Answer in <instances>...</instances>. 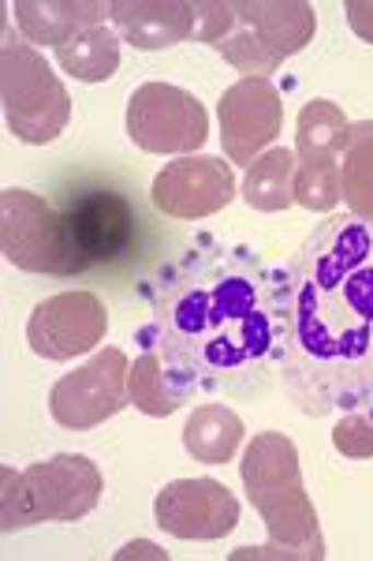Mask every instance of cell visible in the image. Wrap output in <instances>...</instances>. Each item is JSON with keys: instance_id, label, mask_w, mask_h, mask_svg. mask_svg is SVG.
Wrapping results in <instances>:
<instances>
[{"instance_id": "1", "label": "cell", "mask_w": 373, "mask_h": 561, "mask_svg": "<svg viewBox=\"0 0 373 561\" xmlns=\"http://www.w3.org/2000/svg\"><path fill=\"white\" fill-rule=\"evenodd\" d=\"M284 304V270L202 237L161 270L139 337L190 397H266L277 382Z\"/></svg>"}, {"instance_id": "2", "label": "cell", "mask_w": 373, "mask_h": 561, "mask_svg": "<svg viewBox=\"0 0 373 561\" xmlns=\"http://www.w3.org/2000/svg\"><path fill=\"white\" fill-rule=\"evenodd\" d=\"M277 378L303 415L359 412L373 393V221L333 214L284 266Z\"/></svg>"}, {"instance_id": "3", "label": "cell", "mask_w": 373, "mask_h": 561, "mask_svg": "<svg viewBox=\"0 0 373 561\" xmlns=\"http://www.w3.org/2000/svg\"><path fill=\"white\" fill-rule=\"evenodd\" d=\"M243 486L254 510L261 513L269 542L261 550L243 547L235 558H325L317 510L303 486L295 442L280 431H266L247 446L240 465Z\"/></svg>"}, {"instance_id": "4", "label": "cell", "mask_w": 373, "mask_h": 561, "mask_svg": "<svg viewBox=\"0 0 373 561\" xmlns=\"http://www.w3.org/2000/svg\"><path fill=\"white\" fill-rule=\"evenodd\" d=\"M102 491V472L83 454H57L23 472H4L0 528L20 531L34 524H75L97 510Z\"/></svg>"}, {"instance_id": "5", "label": "cell", "mask_w": 373, "mask_h": 561, "mask_svg": "<svg viewBox=\"0 0 373 561\" xmlns=\"http://www.w3.org/2000/svg\"><path fill=\"white\" fill-rule=\"evenodd\" d=\"M235 23L213 45L243 79H269L288 57L306 49L317 31L314 8L303 0H232Z\"/></svg>"}, {"instance_id": "6", "label": "cell", "mask_w": 373, "mask_h": 561, "mask_svg": "<svg viewBox=\"0 0 373 561\" xmlns=\"http://www.w3.org/2000/svg\"><path fill=\"white\" fill-rule=\"evenodd\" d=\"M0 251L26 274L75 277L90 266L71 237L68 214H57L42 195L23 187L0 192Z\"/></svg>"}, {"instance_id": "7", "label": "cell", "mask_w": 373, "mask_h": 561, "mask_svg": "<svg viewBox=\"0 0 373 561\" xmlns=\"http://www.w3.org/2000/svg\"><path fill=\"white\" fill-rule=\"evenodd\" d=\"M0 98H4L8 128L20 142L45 147L68 128L71 98L57 71L26 42H4L0 57Z\"/></svg>"}, {"instance_id": "8", "label": "cell", "mask_w": 373, "mask_h": 561, "mask_svg": "<svg viewBox=\"0 0 373 561\" xmlns=\"http://www.w3.org/2000/svg\"><path fill=\"white\" fill-rule=\"evenodd\" d=\"M127 139L145 153L190 158L206 147L209 116L190 90L172 83H142L127 98Z\"/></svg>"}, {"instance_id": "9", "label": "cell", "mask_w": 373, "mask_h": 561, "mask_svg": "<svg viewBox=\"0 0 373 561\" xmlns=\"http://www.w3.org/2000/svg\"><path fill=\"white\" fill-rule=\"evenodd\" d=\"M131 364L120 348H102L90 364L68 370L49 389V412L63 431H94L131 404L127 397Z\"/></svg>"}, {"instance_id": "10", "label": "cell", "mask_w": 373, "mask_h": 561, "mask_svg": "<svg viewBox=\"0 0 373 561\" xmlns=\"http://www.w3.org/2000/svg\"><path fill=\"white\" fill-rule=\"evenodd\" d=\"M108 333V311L94 293H57L34 307L26 322V345L34 356L63 364L94 352Z\"/></svg>"}, {"instance_id": "11", "label": "cell", "mask_w": 373, "mask_h": 561, "mask_svg": "<svg viewBox=\"0 0 373 561\" xmlns=\"http://www.w3.org/2000/svg\"><path fill=\"white\" fill-rule=\"evenodd\" d=\"M217 116H221L224 158L250 169L280 135L284 102H280V90L269 79H240L221 94Z\"/></svg>"}, {"instance_id": "12", "label": "cell", "mask_w": 373, "mask_h": 561, "mask_svg": "<svg viewBox=\"0 0 373 561\" xmlns=\"http://www.w3.org/2000/svg\"><path fill=\"white\" fill-rule=\"evenodd\" d=\"M235 195L240 192H235L232 165L224 158H209V153L168 161L150 187V203L179 221H202V217L221 214Z\"/></svg>"}, {"instance_id": "13", "label": "cell", "mask_w": 373, "mask_h": 561, "mask_svg": "<svg viewBox=\"0 0 373 561\" xmlns=\"http://www.w3.org/2000/svg\"><path fill=\"white\" fill-rule=\"evenodd\" d=\"M153 517L161 531L176 539L213 542L224 539L240 524V502L224 483L217 479H176L153 502Z\"/></svg>"}, {"instance_id": "14", "label": "cell", "mask_w": 373, "mask_h": 561, "mask_svg": "<svg viewBox=\"0 0 373 561\" xmlns=\"http://www.w3.org/2000/svg\"><path fill=\"white\" fill-rule=\"evenodd\" d=\"M135 210L120 192H108V187H94L71 198L68 206V225L71 237H75L83 259L94 262H116L131 248L135 240Z\"/></svg>"}, {"instance_id": "15", "label": "cell", "mask_w": 373, "mask_h": 561, "mask_svg": "<svg viewBox=\"0 0 373 561\" xmlns=\"http://www.w3.org/2000/svg\"><path fill=\"white\" fill-rule=\"evenodd\" d=\"M116 34L135 49H168L190 38L195 4L187 0H113Z\"/></svg>"}, {"instance_id": "16", "label": "cell", "mask_w": 373, "mask_h": 561, "mask_svg": "<svg viewBox=\"0 0 373 561\" xmlns=\"http://www.w3.org/2000/svg\"><path fill=\"white\" fill-rule=\"evenodd\" d=\"M8 12H15V23H20L26 42L57 49L86 26H102L113 15V4H102V0H49V4L45 0H15V4H8Z\"/></svg>"}, {"instance_id": "17", "label": "cell", "mask_w": 373, "mask_h": 561, "mask_svg": "<svg viewBox=\"0 0 373 561\" xmlns=\"http://www.w3.org/2000/svg\"><path fill=\"white\" fill-rule=\"evenodd\" d=\"M243 442V420L229 404H198L184 423V449L202 465H224Z\"/></svg>"}, {"instance_id": "18", "label": "cell", "mask_w": 373, "mask_h": 561, "mask_svg": "<svg viewBox=\"0 0 373 561\" xmlns=\"http://www.w3.org/2000/svg\"><path fill=\"white\" fill-rule=\"evenodd\" d=\"M295 150L288 147H269L258 161L247 169L243 180V203L258 214H280L295 203Z\"/></svg>"}, {"instance_id": "19", "label": "cell", "mask_w": 373, "mask_h": 561, "mask_svg": "<svg viewBox=\"0 0 373 561\" xmlns=\"http://www.w3.org/2000/svg\"><path fill=\"white\" fill-rule=\"evenodd\" d=\"M60 71H68L79 83H105L116 76L120 68V38L102 23V26H86L75 38H68L63 45L53 49Z\"/></svg>"}, {"instance_id": "20", "label": "cell", "mask_w": 373, "mask_h": 561, "mask_svg": "<svg viewBox=\"0 0 373 561\" xmlns=\"http://www.w3.org/2000/svg\"><path fill=\"white\" fill-rule=\"evenodd\" d=\"M340 198L354 217L373 221V121L348 128V142L340 150Z\"/></svg>"}, {"instance_id": "21", "label": "cell", "mask_w": 373, "mask_h": 561, "mask_svg": "<svg viewBox=\"0 0 373 561\" xmlns=\"http://www.w3.org/2000/svg\"><path fill=\"white\" fill-rule=\"evenodd\" d=\"M127 397H131L135 409L153 415V420H165V415L179 412L190 401V393L168 375L153 348H145L142 356L135 359L131 378H127Z\"/></svg>"}, {"instance_id": "22", "label": "cell", "mask_w": 373, "mask_h": 561, "mask_svg": "<svg viewBox=\"0 0 373 561\" xmlns=\"http://www.w3.org/2000/svg\"><path fill=\"white\" fill-rule=\"evenodd\" d=\"M348 128L351 124L343 121V113L325 98H314V102L303 105L295 124V158H329L336 153L340 158L343 142H348Z\"/></svg>"}, {"instance_id": "23", "label": "cell", "mask_w": 373, "mask_h": 561, "mask_svg": "<svg viewBox=\"0 0 373 561\" xmlns=\"http://www.w3.org/2000/svg\"><path fill=\"white\" fill-rule=\"evenodd\" d=\"M295 203L311 214H329L340 203V158H303L295 165Z\"/></svg>"}, {"instance_id": "24", "label": "cell", "mask_w": 373, "mask_h": 561, "mask_svg": "<svg viewBox=\"0 0 373 561\" xmlns=\"http://www.w3.org/2000/svg\"><path fill=\"white\" fill-rule=\"evenodd\" d=\"M333 446L351 460H370L373 457V415L366 409L343 412V420L333 431Z\"/></svg>"}, {"instance_id": "25", "label": "cell", "mask_w": 373, "mask_h": 561, "mask_svg": "<svg viewBox=\"0 0 373 561\" xmlns=\"http://www.w3.org/2000/svg\"><path fill=\"white\" fill-rule=\"evenodd\" d=\"M348 23H351V31L359 34L362 42H370L373 45V0H351L348 8Z\"/></svg>"}, {"instance_id": "26", "label": "cell", "mask_w": 373, "mask_h": 561, "mask_svg": "<svg viewBox=\"0 0 373 561\" xmlns=\"http://www.w3.org/2000/svg\"><path fill=\"white\" fill-rule=\"evenodd\" d=\"M366 412L373 415V393H370V404H366Z\"/></svg>"}]
</instances>
